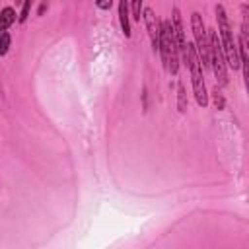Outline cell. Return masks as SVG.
Instances as JSON below:
<instances>
[{
    "mask_svg": "<svg viewBox=\"0 0 249 249\" xmlns=\"http://www.w3.org/2000/svg\"><path fill=\"white\" fill-rule=\"evenodd\" d=\"M181 58L191 70V84H193V93H195L196 103L200 107H206L208 105V91H206L204 74H202V68H200V62H198V56H196L193 43H187L185 51L181 53Z\"/></svg>",
    "mask_w": 249,
    "mask_h": 249,
    "instance_id": "obj_3",
    "label": "cell"
},
{
    "mask_svg": "<svg viewBox=\"0 0 249 249\" xmlns=\"http://www.w3.org/2000/svg\"><path fill=\"white\" fill-rule=\"evenodd\" d=\"M95 6H97V8H101V10H111L113 2H111V0H109V2H95Z\"/></svg>",
    "mask_w": 249,
    "mask_h": 249,
    "instance_id": "obj_14",
    "label": "cell"
},
{
    "mask_svg": "<svg viewBox=\"0 0 249 249\" xmlns=\"http://www.w3.org/2000/svg\"><path fill=\"white\" fill-rule=\"evenodd\" d=\"M29 10H31V2H23V6H21V12H19V16H18V21H19V23H23V21L27 19V16H29Z\"/></svg>",
    "mask_w": 249,
    "mask_h": 249,
    "instance_id": "obj_13",
    "label": "cell"
},
{
    "mask_svg": "<svg viewBox=\"0 0 249 249\" xmlns=\"http://www.w3.org/2000/svg\"><path fill=\"white\" fill-rule=\"evenodd\" d=\"M177 107H179L181 113L187 111V93H185V86L183 84L177 86Z\"/></svg>",
    "mask_w": 249,
    "mask_h": 249,
    "instance_id": "obj_10",
    "label": "cell"
},
{
    "mask_svg": "<svg viewBox=\"0 0 249 249\" xmlns=\"http://www.w3.org/2000/svg\"><path fill=\"white\" fill-rule=\"evenodd\" d=\"M171 27H173V37H175V43H177V49H179V54H181L187 47V39H185L183 19H181L179 8H173V12H171Z\"/></svg>",
    "mask_w": 249,
    "mask_h": 249,
    "instance_id": "obj_7",
    "label": "cell"
},
{
    "mask_svg": "<svg viewBox=\"0 0 249 249\" xmlns=\"http://www.w3.org/2000/svg\"><path fill=\"white\" fill-rule=\"evenodd\" d=\"M158 53L161 56L163 68L169 74H177L179 72V49L173 37V27H171V19H163L161 21V29H160V43H158Z\"/></svg>",
    "mask_w": 249,
    "mask_h": 249,
    "instance_id": "obj_2",
    "label": "cell"
},
{
    "mask_svg": "<svg viewBox=\"0 0 249 249\" xmlns=\"http://www.w3.org/2000/svg\"><path fill=\"white\" fill-rule=\"evenodd\" d=\"M191 29H193V37H195V51L200 62V68H208L210 66V51H208V29L204 25V19L198 12H193L191 16Z\"/></svg>",
    "mask_w": 249,
    "mask_h": 249,
    "instance_id": "obj_4",
    "label": "cell"
},
{
    "mask_svg": "<svg viewBox=\"0 0 249 249\" xmlns=\"http://www.w3.org/2000/svg\"><path fill=\"white\" fill-rule=\"evenodd\" d=\"M10 45H12V35H10L8 31L0 33V56L8 54V51H10Z\"/></svg>",
    "mask_w": 249,
    "mask_h": 249,
    "instance_id": "obj_11",
    "label": "cell"
},
{
    "mask_svg": "<svg viewBox=\"0 0 249 249\" xmlns=\"http://www.w3.org/2000/svg\"><path fill=\"white\" fill-rule=\"evenodd\" d=\"M45 10H47V4H45V2H43V4H41V6H39V12H37V14H39V16H41V14H43V12H45Z\"/></svg>",
    "mask_w": 249,
    "mask_h": 249,
    "instance_id": "obj_16",
    "label": "cell"
},
{
    "mask_svg": "<svg viewBox=\"0 0 249 249\" xmlns=\"http://www.w3.org/2000/svg\"><path fill=\"white\" fill-rule=\"evenodd\" d=\"M16 19H18V14H16V10H14L12 6L2 8V10H0V33L8 31L10 25H12Z\"/></svg>",
    "mask_w": 249,
    "mask_h": 249,
    "instance_id": "obj_9",
    "label": "cell"
},
{
    "mask_svg": "<svg viewBox=\"0 0 249 249\" xmlns=\"http://www.w3.org/2000/svg\"><path fill=\"white\" fill-rule=\"evenodd\" d=\"M216 19H218V37L222 43V51L226 56V64L233 70L239 68V56H237V43L233 39V29L230 23V18L222 4H216Z\"/></svg>",
    "mask_w": 249,
    "mask_h": 249,
    "instance_id": "obj_1",
    "label": "cell"
},
{
    "mask_svg": "<svg viewBox=\"0 0 249 249\" xmlns=\"http://www.w3.org/2000/svg\"><path fill=\"white\" fill-rule=\"evenodd\" d=\"M128 14L132 16V19H134V21H140V18H142V2H140V0H134V2L130 4Z\"/></svg>",
    "mask_w": 249,
    "mask_h": 249,
    "instance_id": "obj_12",
    "label": "cell"
},
{
    "mask_svg": "<svg viewBox=\"0 0 249 249\" xmlns=\"http://www.w3.org/2000/svg\"><path fill=\"white\" fill-rule=\"evenodd\" d=\"M142 19L146 23V29H148V37L152 41V49L154 53L158 51V43H160V29H161V21L158 19L156 12L152 8H142Z\"/></svg>",
    "mask_w": 249,
    "mask_h": 249,
    "instance_id": "obj_6",
    "label": "cell"
},
{
    "mask_svg": "<svg viewBox=\"0 0 249 249\" xmlns=\"http://www.w3.org/2000/svg\"><path fill=\"white\" fill-rule=\"evenodd\" d=\"M128 4L124 0L119 2V23H121V29L124 33V37H130V18H128Z\"/></svg>",
    "mask_w": 249,
    "mask_h": 249,
    "instance_id": "obj_8",
    "label": "cell"
},
{
    "mask_svg": "<svg viewBox=\"0 0 249 249\" xmlns=\"http://www.w3.org/2000/svg\"><path fill=\"white\" fill-rule=\"evenodd\" d=\"M214 103H216V107H218V109H222V107H224V97H222V95H218V91H216V95H214Z\"/></svg>",
    "mask_w": 249,
    "mask_h": 249,
    "instance_id": "obj_15",
    "label": "cell"
},
{
    "mask_svg": "<svg viewBox=\"0 0 249 249\" xmlns=\"http://www.w3.org/2000/svg\"><path fill=\"white\" fill-rule=\"evenodd\" d=\"M208 51H210V68L218 80L220 86L228 84V64H226V56L222 51V43L220 37L214 29L208 31Z\"/></svg>",
    "mask_w": 249,
    "mask_h": 249,
    "instance_id": "obj_5",
    "label": "cell"
}]
</instances>
